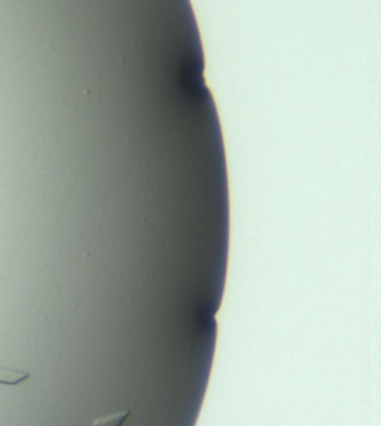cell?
Wrapping results in <instances>:
<instances>
[{"mask_svg": "<svg viewBox=\"0 0 381 426\" xmlns=\"http://www.w3.org/2000/svg\"><path fill=\"white\" fill-rule=\"evenodd\" d=\"M28 378H30V373H27V371L0 367V385L17 386V385L26 382V380H28Z\"/></svg>", "mask_w": 381, "mask_h": 426, "instance_id": "6da1fadb", "label": "cell"}, {"mask_svg": "<svg viewBox=\"0 0 381 426\" xmlns=\"http://www.w3.org/2000/svg\"><path fill=\"white\" fill-rule=\"evenodd\" d=\"M128 416H130L128 410H123V412H118L93 420V426H123Z\"/></svg>", "mask_w": 381, "mask_h": 426, "instance_id": "7a4b0ae2", "label": "cell"}]
</instances>
